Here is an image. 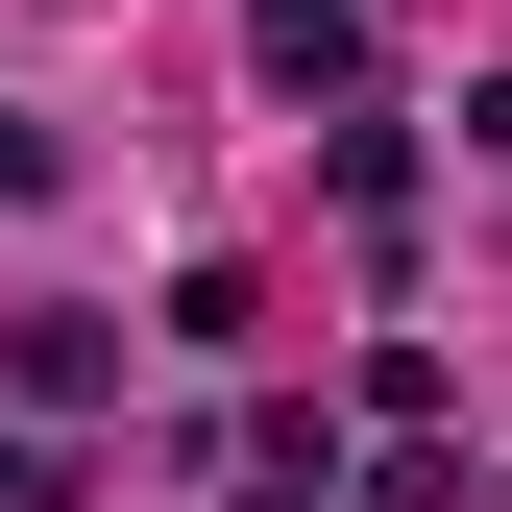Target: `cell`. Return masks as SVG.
Masks as SVG:
<instances>
[{"label":"cell","mask_w":512,"mask_h":512,"mask_svg":"<svg viewBox=\"0 0 512 512\" xmlns=\"http://www.w3.org/2000/svg\"><path fill=\"white\" fill-rule=\"evenodd\" d=\"M269 74H366V0H269Z\"/></svg>","instance_id":"obj_1"}]
</instances>
